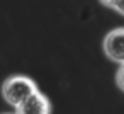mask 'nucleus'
Instances as JSON below:
<instances>
[{
	"mask_svg": "<svg viewBox=\"0 0 124 114\" xmlns=\"http://www.w3.org/2000/svg\"><path fill=\"white\" fill-rule=\"evenodd\" d=\"M16 114H51V102L43 92H36L16 107Z\"/></svg>",
	"mask_w": 124,
	"mask_h": 114,
	"instance_id": "7ed1b4c3",
	"label": "nucleus"
},
{
	"mask_svg": "<svg viewBox=\"0 0 124 114\" xmlns=\"http://www.w3.org/2000/svg\"><path fill=\"white\" fill-rule=\"evenodd\" d=\"M38 92V85L26 75H12L2 83V97L7 104L17 107L27 97Z\"/></svg>",
	"mask_w": 124,
	"mask_h": 114,
	"instance_id": "f257e3e1",
	"label": "nucleus"
},
{
	"mask_svg": "<svg viewBox=\"0 0 124 114\" xmlns=\"http://www.w3.org/2000/svg\"><path fill=\"white\" fill-rule=\"evenodd\" d=\"M102 48H104L105 56L110 61L117 65H124V27L109 31L104 38Z\"/></svg>",
	"mask_w": 124,
	"mask_h": 114,
	"instance_id": "f03ea898",
	"label": "nucleus"
},
{
	"mask_svg": "<svg viewBox=\"0 0 124 114\" xmlns=\"http://www.w3.org/2000/svg\"><path fill=\"white\" fill-rule=\"evenodd\" d=\"M110 9H114L117 14L124 16V0H112V5H110Z\"/></svg>",
	"mask_w": 124,
	"mask_h": 114,
	"instance_id": "39448f33",
	"label": "nucleus"
},
{
	"mask_svg": "<svg viewBox=\"0 0 124 114\" xmlns=\"http://www.w3.org/2000/svg\"><path fill=\"white\" fill-rule=\"evenodd\" d=\"M116 85L119 87L121 92H124V65H119L116 72Z\"/></svg>",
	"mask_w": 124,
	"mask_h": 114,
	"instance_id": "20e7f679",
	"label": "nucleus"
}]
</instances>
